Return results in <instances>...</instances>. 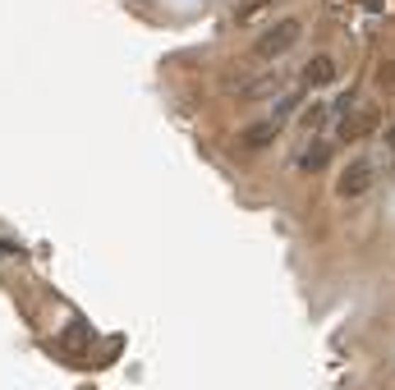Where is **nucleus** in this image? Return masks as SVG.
Segmentation results:
<instances>
[{"label":"nucleus","instance_id":"f257e3e1","mask_svg":"<svg viewBox=\"0 0 395 390\" xmlns=\"http://www.w3.org/2000/svg\"><path fill=\"white\" fill-rule=\"evenodd\" d=\"M299 37H304V23H299V18H276V23L253 42V55L257 60H281L285 51L299 46Z\"/></svg>","mask_w":395,"mask_h":390},{"label":"nucleus","instance_id":"f03ea898","mask_svg":"<svg viewBox=\"0 0 395 390\" xmlns=\"http://www.w3.org/2000/svg\"><path fill=\"white\" fill-rule=\"evenodd\" d=\"M372 179H377L372 156H350V161L340 165V174H335V198H345V202L363 198V193L372 189Z\"/></svg>","mask_w":395,"mask_h":390},{"label":"nucleus","instance_id":"7ed1b4c3","mask_svg":"<svg viewBox=\"0 0 395 390\" xmlns=\"http://www.w3.org/2000/svg\"><path fill=\"white\" fill-rule=\"evenodd\" d=\"M299 83H304V87H326V83H335V60H331V55H313V60L299 69Z\"/></svg>","mask_w":395,"mask_h":390},{"label":"nucleus","instance_id":"20e7f679","mask_svg":"<svg viewBox=\"0 0 395 390\" xmlns=\"http://www.w3.org/2000/svg\"><path fill=\"white\" fill-rule=\"evenodd\" d=\"M331 143H313V147H304V152H294V165H299V170H304V174H317V170H322V165L326 161H331Z\"/></svg>","mask_w":395,"mask_h":390},{"label":"nucleus","instance_id":"39448f33","mask_svg":"<svg viewBox=\"0 0 395 390\" xmlns=\"http://www.w3.org/2000/svg\"><path fill=\"white\" fill-rule=\"evenodd\" d=\"M276 129H281V120H257L244 129V147H267V143L276 138Z\"/></svg>","mask_w":395,"mask_h":390},{"label":"nucleus","instance_id":"423d86ee","mask_svg":"<svg viewBox=\"0 0 395 390\" xmlns=\"http://www.w3.org/2000/svg\"><path fill=\"white\" fill-rule=\"evenodd\" d=\"M377 124V111H359V115H350L345 120V129H340V143H354V138H363V133Z\"/></svg>","mask_w":395,"mask_h":390},{"label":"nucleus","instance_id":"0eeeda50","mask_svg":"<svg viewBox=\"0 0 395 390\" xmlns=\"http://www.w3.org/2000/svg\"><path fill=\"white\" fill-rule=\"evenodd\" d=\"M322 115H326V111H322V106H313V111H308V115H304V129H317V124H322Z\"/></svg>","mask_w":395,"mask_h":390},{"label":"nucleus","instance_id":"6e6552de","mask_svg":"<svg viewBox=\"0 0 395 390\" xmlns=\"http://www.w3.org/2000/svg\"><path fill=\"white\" fill-rule=\"evenodd\" d=\"M350 106H354V92H345V96H340V101H335V106H331V115H335V120H340V115H345V111H350Z\"/></svg>","mask_w":395,"mask_h":390},{"label":"nucleus","instance_id":"1a4fd4ad","mask_svg":"<svg viewBox=\"0 0 395 390\" xmlns=\"http://www.w3.org/2000/svg\"><path fill=\"white\" fill-rule=\"evenodd\" d=\"M382 138H386V147L395 152V115H391V120H386V133H382Z\"/></svg>","mask_w":395,"mask_h":390}]
</instances>
